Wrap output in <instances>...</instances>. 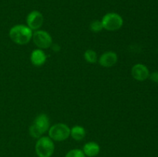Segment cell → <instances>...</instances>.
I'll use <instances>...</instances> for the list:
<instances>
[{"instance_id":"5","label":"cell","mask_w":158,"mask_h":157,"mask_svg":"<svg viewBox=\"0 0 158 157\" xmlns=\"http://www.w3.org/2000/svg\"><path fill=\"white\" fill-rule=\"evenodd\" d=\"M69 135L70 128L64 123H56L49 129V137L54 141H64Z\"/></svg>"},{"instance_id":"14","label":"cell","mask_w":158,"mask_h":157,"mask_svg":"<svg viewBox=\"0 0 158 157\" xmlns=\"http://www.w3.org/2000/svg\"><path fill=\"white\" fill-rule=\"evenodd\" d=\"M90 30L94 32H100L103 29V24L100 20H94L89 25Z\"/></svg>"},{"instance_id":"1","label":"cell","mask_w":158,"mask_h":157,"mask_svg":"<svg viewBox=\"0 0 158 157\" xmlns=\"http://www.w3.org/2000/svg\"><path fill=\"white\" fill-rule=\"evenodd\" d=\"M32 30L25 25L19 24L12 27L9 30V37L13 42L18 45H26L32 38Z\"/></svg>"},{"instance_id":"6","label":"cell","mask_w":158,"mask_h":157,"mask_svg":"<svg viewBox=\"0 0 158 157\" xmlns=\"http://www.w3.org/2000/svg\"><path fill=\"white\" fill-rule=\"evenodd\" d=\"M33 42L39 49H45L50 48L52 44V36L44 30H36L32 34Z\"/></svg>"},{"instance_id":"11","label":"cell","mask_w":158,"mask_h":157,"mask_svg":"<svg viewBox=\"0 0 158 157\" xmlns=\"http://www.w3.org/2000/svg\"><path fill=\"white\" fill-rule=\"evenodd\" d=\"M100 151V147L95 142H89L83 146V152L85 155L89 157H94L99 154Z\"/></svg>"},{"instance_id":"3","label":"cell","mask_w":158,"mask_h":157,"mask_svg":"<svg viewBox=\"0 0 158 157\" xmlns=\"http://www.w3.org/2000/svg\"><path fill=\"white\" fill-rule=\"evenodd\" d=\"M35 149L39 157H51L55 149L53 140L48 136H41L35 143Z\"/></svg>"},{"instance_id":"2","label":"cell","mask_w":158,"mask_h":157,"mask_svg":"<svg viewBox=\"0 0 158 157\" xmlns=\"http://www.w3.org/2000/svg\"><path fill=\"white\" fill-rule=\"evenodd\" d=\"M49 129V119L47 115L41 113L37 115L29 127V134L32 138L39 139Z\"/></svg>"},{"instance_id":"4","label":"cell","mask_w":158,"mask_h":157,"mask_svg":"<svg viewBox=\"0 0 158 157\" xmlns=\"http://www.w3.org/2000/svg\"><path fill=\"white\" fill-rule=\"evenodd\" d=\"M103 29L107 31H117L123 26V19L120 15L116 12H109L101 20Z\"/></svg>"},{"instance_id":"13","label":"cell","mask_w":158,"mask_h":157,"mask_svg":"<svg viewBox=\"0 0 158 157\" xmlns=\"http://www.w3.org/2000/svg\"><path fill=\"white\" fill-rule=\"evenodd\" d=\"M84 58L87 62L94 64L97 62V52L93 49H87L84 53Z\"/></svg>"},{"instance_id":"17","label":"cell","mask_w":158,"mask_h":157,"mask_svg":"<svg viewBox=\"0 0 158 157\" xmlns=\"http://www.w3.org/2000/svg\"><path fill=\"white\" fill-rule=\"evenodd\" d=\"M51 48H52V49L54 52H59L60 50V46L57 44H52Z\"/></svg>"},{"instance_id":"9","label":"cell","mask_w":158,"mask_h":157,"mask_svg":"<svg viewBox=\"0 0 158 157\" xmlns=\"http://www.w3.org/2000/svg\"><path fill=\"white\" fill-rule=\"evenodd\" d=\"M118 57L116 52L108 51L100 55L99 58V63L101 66L105 68H110L114 66L117 62Z\"/></svg>"},{"instance_id":"7","label":"cell","mask_w":158,"mask_h":157,"mask_svg":"<svg viewBox=\"0 0 158 157\" xmlns=\"http://www.w3.org/2000/svg\"><path fill=\"white\" fill-rule=\"evenodd\" d=\"M44 22V17L40 12L33 10L28 14L26 17V23L28 27L32 30H39L42 27Z\"/></svg>"},{"instance_id":"16","label":"cell","mask_w":158,"mask_h":157,"mask_svg":"<svg viewBox=\"0 0 158 157\" xmlns=\"http://www.w3.org/2000/svg\"><path fill=\"white\" fill-rule=\"evenodd\" d=\"M149 77L153 82L158 83V72H152L151 74H150Z\"/></svg>"},{"instance_id":"12","label":"cell","mask_w":158,"mask_h":157,"mask_svg":"<svg viewBox=\"0 0 158 157\" xmlns=\"http://www.w3.org/2000/svg\"><path fill=\"white\" fill-rule=\"evenodd\" d=\"M70 135L73 139L80 141L83 139L86 135V130L81 126H75L70 129Z\"/></svg>"},{"instance_id":"8","label":"cell","mask_w":158,"mask_h":157,"mask_svg":"<svg viewBox=\"0 0 158 157\" xmlns=\"http://www.w3.org/2000/svg\"><path fill=\"white\" fill-rule=\"evenodd\" d=\"M131 75H132L133 78L134 79L137 80V81L143 82L145 81L147 78H149L150 72L149 69H148V67L145 65L138 63V64L134 65L132 67Z\"/></svg>"},{"instance_id":"10","label":"cell","mask_w":158,"mask_h":157,"mask_svg":"<svg viewBox=\"0 0 158 157\" xmlns=\"http://www.w3.org/2000/svg\"><path fill=\"white\" fill-rule=\"evenodd\" d=\"M46 53L43 51V49H34L30 55V61L33 66L40 67V66H43L46 61Z\"/></svg>"},{"instance_id":"15","label":"cell","mask_w":158,"mask_h":157,"mask_svg":"<svg viewBox=\"0 0 158 157\" xmlns=\"http://www.w3.org/2000/svg\"><path fill=\"white\" fill-rule=\"evenodd\" d=\"M65 157H86L85 154L83 153V150H80V149H72V150L69 151V152L66 153V156Z\"/></svg>"}]
</instances>
